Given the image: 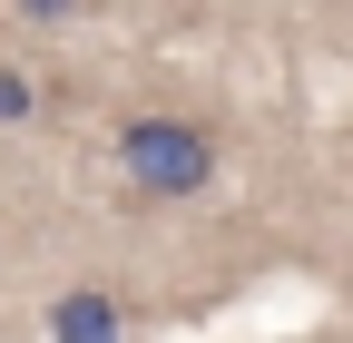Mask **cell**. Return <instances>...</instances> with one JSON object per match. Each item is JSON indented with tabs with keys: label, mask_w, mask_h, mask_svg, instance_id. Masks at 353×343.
<instances>
[{
	"label": "cell",
	"mask_w": 353,
	"mask_h": 343,
	"mask_svg": "<svg viewBox=\"0 0 353 343\" xmlns=\"http://www.w3.org/2000/svg\"><path fill=\"white\" fill-rule=\"evenodd\" d=\"M216 127L187 118V108H148V118H128L118 127V177L138 187V196H206L216 187Z\"/></svg>",
	"instance_id": "cell-1"
},
{
	"label": "cell",
	"mask_w": 353,
	"mask_h": 343,
	"mask_svg": "<svg viewBox=\"0 0 353 343\" xmlns=\"http://www.w3.org/2000/svg\"><path fill=\"white\" fill-rule=\"evenodd\" d=\"M0 118H30V79L20 69H0Z\"/></svg>",
	"instance_id": "cell-3"
},
{
	"label": "cell",
	"mask_w": 353,
	"mask_h": 343,
	"mask_svg": "<svg viewBox=\"0 0 353 343\" xmlns=\"http://www.w3.org/2000/svg\"><path fill=\"white\" fill-rule=\"evenodd\" d=\"M50 333H59V343H128L108 294H59V304H50Z\"/></svg>",
	"instance_id": "cell-2"
}]
</instances>
